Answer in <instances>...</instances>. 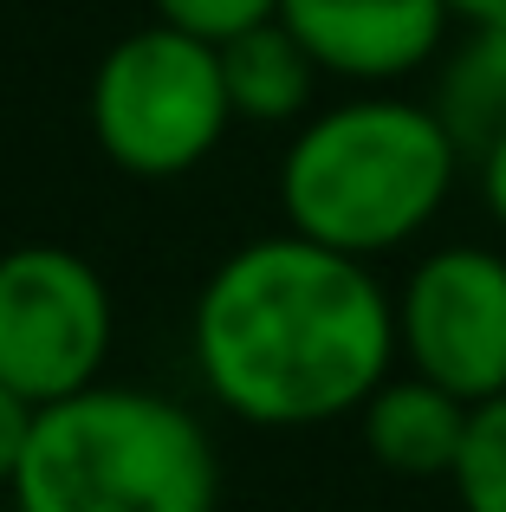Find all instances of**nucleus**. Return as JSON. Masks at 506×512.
Here are the masks:
<instances>
[{
    "label": "nucleus",
    "mask_w": 506,
    "mask_h": 512,
    "mask_svg": "<svg viewBox=\"0 0 506 512\" xmlns=\"http://www.w3.org/2000/svg\"><path fill=\"white\" fill-rule=\"evenodd\" d=\"M202 389L253 428H318L357 415L390 376L396 292L357 253L266 234L208 273L189 318Z\"/></svg>",
    "instance_id": "f257e3e1"
},
{
    "label": "nucleus",
    "mask_w": 506,
    "mask_h": 512,
    "mask_svg": "<svg viewBox=\"0 0 506 512\" xmlns=\"http://www.w3.org/2000/svg\"><path fill=\"white\" fill-rule=\"evenodd\" d=\"M461 143L416 98H344L305 117L279 156L286 227L318 247L377 260L396 253L448 208L461 175Z\"/></svg>",
    "instance_id": "f03ea898"
},
{
    "label": "nucleus",
    "mask_w": 506,
    "mask_h": 512,
    "mask_svg": "<svg viewBox=\"0 0 506 512\" xmlns=\"http://www.w3.org/2000/svg\"><path fill=\"white\" fill-rule=\"evenodd\" d=\"M7 493L20 512H215L221 461L169 396L91 383L39 409Z\"/></svg>",
    "instance_id": "7ed1b4c3"
},
{
    "label": "nucleus",
    "mask_w": 506,
    "mask_h": 512,
    "mask_svg": "<svg viewBox=\"0 0 506 512\" xmlns=\"http://www.w3.org/2000/svg\"><path fill=\"white\" fill-rule=\"evenodd\" d=\"M91 143L137 182H176L221 150L234 124L221 46L150 20L124 33L91 72Z\"/></svg>",
    "instance_id": "20e7f679"
},
{
    "label": "nucleus",
    "mask_w": 506,
    "mask_h": 512,
    "mask_svg": "<svg viewBox=\"0 0 506 512\" xmlns=\"http://www.w3.org/2000/svg\"><path fill=\"white\" fill-rule=\"evenodd\" d=\"M117 338L104 273L72 247L26 240L0 253V376L26 402H59L98 383Z\"/></svg>",
    "instance_id": "39448f33"
},
{
    "label": "nucleus",
    "mask_w": 506,
    "mask_h": 512,
    "mask_svg": "<svg viewBox=\"0 0 506 512\" xmlns=\"http://www.w3.org/2000/svg\"><path fill=\"white\" fill-rule=\"evenodd\" d=\"M396 350L461 402L506 389V253L435 247L396 292Z\"/></svg>",
    "instance_id": "423d86ee"
},
{
    "label": "nucleus",
    "mask_w": 506,
    "mask_h": 512,
    "mask_svg": "<svg viewBox=\"0 0 506 512\" xmlns=\"http://www.w3.org/2000/svg\"><path fill=\"white\" fill-rule=\"evenodd\" d=\"M279 20L325 78L377 91L442 59L455 7L448 0H279Z\"/></svg>",
    "instance_id": "0eeeda50"
},
{
    "label": "nucleus",
    "mask_w": 506,
    "mask_h": 512,
    "mask_svg": "<svg viewBox=\"0 0 506 512\" xmlns=\"http://www.w3.org/2000/svg\"><path fill=\"white\" fill-rule=\"evenodd\" d=\"M468 415L474 402H461L435 376L390 370L357 409V428H364V448L377 467H390L403 480H448L461 461V441H468Z\"/></svg>",
    "instance_id": "6e6552de"
},
{
    "label": "nucleus",
    "mask_w": 506,
    "mask_h": 512,
    "mask_svg": "<svg viewBox=\"0 0 506 512\" xmlns=\"http://www.w3.org/2000/svg\"><path fill=\"white\" fill-rule=\"evenodd\" d=\"M221 78H228V104L247 124H292L312 111L318 91V59L292 39L286 20H260L247 33L221 39Z\"/></svg>",
    "instance_id": "1a4fd4ad"
},
{
    "label": "nucleus",
    "mask_w": 506,
    "mask_h": 512,
    "mask_svg": "<svg viewBox=\"0 0 506 512\" xmlns=\"http://www.w3.org/2000/svg\"><path fill=\"white\" fill-rule=\"evenodd\" d=\"M435 117L455 130L461 150H487L506 130V20H461L435 59Z\"/></svg>",
    "instance_id": "9d476101"
},
{
    "label": "nucleus",
    "mask_w": 506,
    "mask_h": 512,
    "mask_svg": "<svg viewBox=\"0 0 506 512\" xmlns=\"http://www.w3.org/2000/svg\"><path fill=\"white\" fill-rule=\"evenodd\" d=\"M448 480H455L461 512H506V389L474 402L468 441H461V461Z\"/></svg>",
    "instance_id": "9b49d317"
},
{
    "label": "nucleus",
    "mask_w": 506,
    "mask_h": 512,
    "mask_svg": "<svg viewBox=\"0 0 506 512\" xmlns=\"http://www.w3.org/2000/svg\"><path fill=\"white\" fill-rule=\"evenodd\" d=\"M150 13L195 39H208V46H221V39L247 33L260 20H279V0H150Z\"/></svg>",
    "instance_id": "f8f14e48"
},
{
    "label": "nucleus",
    "mask_w": 506,
    "mask_h": 512,
    "mask_svg": "<svg viewBox=\"0 0 506 512\" xmlns=\"http://www.w3.org/2000/svg\"><path fill=\"white\" fill-rule=\"evenodd\" d=\"M33 422H39V402H26L20 389L0 376V487H13L26 461V441H33Z\"/></svg>",
    "instance_id": "ddd939ff"
},
{
    "label": "nucleus",
    "mask_w": 506,
    "mask_h": 512,
    "mask_svg": "<svg viewBox=\"0 0 506 512\" xmlns=\"http://www.w3.org/2000/svg\"><path fill=\"white\" fill-rule=\"evenodd\" d=\"M474 188H481V208H487V221L506 234V130L487 150H474Z\"/></svg>",
    "instance_id": "4468645a"
},
{
    "label": "nucleus",
    "mask_w": 506,
    "mask_h": 512,
    "mask_svg": "<svg viewBox=\"0 0 506 512\" xmlns=\"http://www.w3.org/2000/svg\"><path fill=\"white\" fill-rule=\"evenodd\" d=\"M455 20H506V0H448Z\"/></svg>",
    "instance_id": "2eb2a0df"
},
{
    "label": "nucleus",
    "mask_w": 506,
    "mask_h": 512,
    "mask_svg": "<svg viewBox=\"0 0 506 512\" xmlns=\"http://www.w3.org/2000/svg\"><path fill=\"white\" fill-rule=\"evenodd\" d=\"M7 512H20V506H7Z\"/></svg>",
    "instance_id": "dca6fc26"
}]
</instances>
